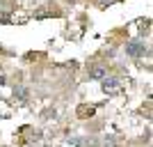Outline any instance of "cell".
Listing matches in <instances>:
<instances>
[{
  "mask_svg": "<svg viewBox=\"0 0 153 147\" xmlns=\"http://www.w3.org/2000/svg\"><path fill=\"white\" fill-rule=\"evenodd\" d=\"M146 46H144V41H128L126 44V55H130V58H144L146 55Z\"/></svg>",
  "mask_w": 153,
  "mask_h": 147,
  "instance_id": "1",
  "label": "cell"
},
{
  "mask_svg": "<svg viewBox=\"0 0 153 147\" xmlns=\"http://www.w3.org/2000/svg\"><path fill=\"white\" fill-rule=\"evenodd\" d=\"M101 83H103V90H105V92H117V90L121 87V78H117V76H105Z\"/></svg>",
  "mask_w": 153,
  "mask_h": 147,
  "instance_id": "2",
  "label": "cell"
},
{
  "mask_svg": "<svg viewBox=\"0 0 153 147\" xmlns=\"http://www.w3.org/2000/svg\"><path fill=\"white\" fill-rule=\"evenodd\" d=\"M105 76H108V69H105V67H98V64L89 67V78H94V81H103Z\"/></svg>",
  "mask_w": 153,
  "mask_h": 147,
  "instance_id": "3",
  "label": "cell"
},
{
  "mask_svg": "<svg viewBox=\"0 0 153 147\" xmlns=\"http://www.w3.org/2000/svg\"><path fill=\"white\" fill-rule=\"evenodd\" d=\"M94 113H96V108H94V106H89V108H87V106H78V117H82V120L91 117Z\"/></svg>",
  "mask_w": 153,
  "mask_h": 147,
  "instance_id": "4",
  "label": "cell"
},
{
  "mask_svg": "<svg viewBox=\"0 0 153 147\" xmlns=\"http://www.w3.org/2000/svg\"><path fill=\"white\" fill-rule=\"evenodd\" d=\"M14 96H16L19 101H25V99H27V87H23V85H16V87H14Z\"/></svg>",
  "mask_w": 153,
  "mask_h": 147,
  "instance_id": "5",
  "label": "cell"
},
{
  "mask_svg": "<svg viewBox=\"0 0 153 147\" xmlns=\"http://www.w3.org/2000/svg\"><path fill=\"white\" fill-rule=\"evenodd\" d=\"M103 147H117V138L114 136H105V140H103Z\"/></svg>",
  "mask_w": 153,
  "mask_h": 147,
  "instance_id": "6",
  "label": "cell"
}]
</instances>
